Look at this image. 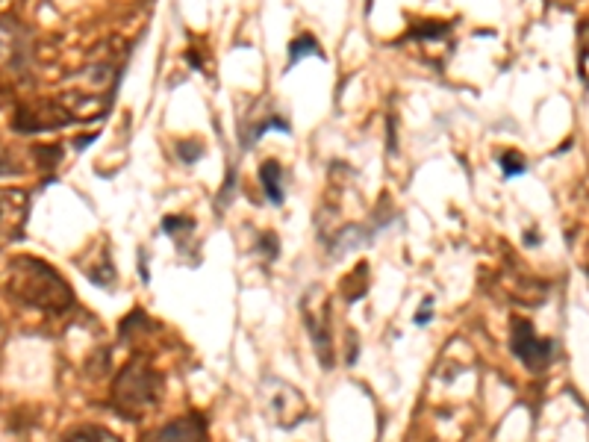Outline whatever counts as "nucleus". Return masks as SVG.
I'll use <instances>...</instances> for the list:
<instances>
[{
  "mask_svg": "<svg viewBox=\"0 0 589 442\" xmlns=\"http://www.w3.org/2000/svg\"><path fill=\"white\" fill-rule=\"evenodd\" d=\"M9 298H15L24 307L33 310H45V313H65L74 304V292L65 283V277H59L45 260L36 257H15L9 263V283H6Z\"/></svg>",
  "mask_w": 589,
  "mask_h": 442,
  "instance_id": "nucleus-1",
  "label": "nucleus"
},
{
  "mask_svg": "<svg viewBox=\"0 0 589 442\" xmlns=\"http://www.w3.org/2000/svg\"><path fill=\"white\" fill-rule=\"evenodd\" d=\"M162 398V378L148 363H127L112 384V407L118 416L139 422L145 419Z\"/></svg>",
  "mask_w": 589,
  "mask_h": 442,
  "instance_id": "nucleus-2",
  "label": "nucleus"
},
{
  "mask_svg": "<svg viewBox=\"0 0 589 442\" xmlns=\"http://www.w3.org/2000/svg\"><path fill=\"white\" fill-rule=\"evenodd\" d=\"M510 348L531 372H545L551 366V357H554V339L536 336V328L528 319H513Z\"/></svg>",
  "mask_w": 589,
  "mask_h": 442,
  "instance_id": "nucleus-3",
  "label": "nucleus"
},
{
  "mask_svg": "<svg viewBox=\"0 0 589 442\" xmlns=\"http://www.w3.org/2000/svg\"><path fill=\"white\" fill-rule=\"evenodd\" d=\"M322 292V289H319ZM316 289L304 298V322L313 333V345L322 357L324 369L333 366V339H330V304Z\"/></svg>",
  "mask_w": 589,
  "mask_h": 442,
  "instance_id": "nucleus-4",
  "label": "nucleus"
},
{
  "mask_svg": "<svg viewBox=\"0 0 589 442\" xmlns=\"http://www.w3.org/2000/svg\"><path fill=\"white\" fill-rule=\"evenodd\" d=\"M27 195L18 189H0V248L12 245L27 221Z\"/></svg>",
  "mask_w": 589,
  "mask_h": 442,
  "instance_id": "nucleus-5",
  "label": "nucleus"
},
{
  "mask_svg": "<svg viewBox=\"0 0 589 442\" xmlns=\"http://www.w3.org/2000/svg\"><path fill=\"white\" fill-rule=\"evenodd\" d=\"M142 442H207L204 434V419L198 413H186L168 425H162L160 431L148 434Z\"/></svg>",
  "mask_w": 589,
  "mask_h": 442,
  "instance_id": "nucleus-6",
  "label": "nucleus"
},
{
  "mask_svg": "<svg viewBox=\"0 0 589 442\" xmlns=\"http://www.w3.org/2000/svg\"><path fill=\"white\" fill-rule=\"evenodd\" d=\"M260 180H263V189H266V198L271 204H283V174H280V163H266L263 171H260Z\"/></svg>",
  "mask_w": 589,
  "mask_h": 442,
  "instance_id": "nucleus-7",
  "label": "nucleus"
},
{
  "mask_svg": "<svg viewBox=\"0 0 589 442\" xmlns=\"http://www.w3.org/2000/svg\"><path fill=\"white\" fill-rule=\"evenodd\" d=\"M62 442H121L112 431L107 428H98V425H86V428H77L71 434H65Z\"/></svg>",
  "mask_w": 589,
  "mask_h": 442,
  "instance_id": "nucleus-8",
  "label": "nucleus"
},
{
  "mask_svg": "<svg viewBox=\"0 0 589 442\" xmlns=\"http://www.w3.org/2000/svg\"><path fill=\"white\" fill-rule=\"evenodd\" d=\"M501 168H504L507 177H519L525 171V157L516 154V151H507V154H501Z\"/></svg>",
  "mask_w": 589,
  "mask_h": 442,
  "instance_id": "nucleus-9",
  "label": "nucleus"
},
{
  "mask_svg": "<svg viewBox=\"0 0 589 442\" xmlns=\"http://www.w3.org/2000/svg\"><path fill=\"white\" fill-rule=\"evenodd\" d=\"M304 54H319V56H322V48L316 45V39H310V36H301L298 42H292V62L304 59Z\"/></svg>",
  "mask_w": 589,
  "mask_h": 442,
  "instance_id": "nucleus-10",
  "label": "nucleus"
},
{
  "mask_svg": "<svg viewBox=\"0 0 589 442\" xmlns=\"http://www.w3.org/2000/svg\"><path fill=\"white\" fill-rule=\"evenodd\" d=\"M416 322H419V325H428L430 322V301H425V310L419 313V319H416Z\"/></svg>",
  "mask_w": 589,
  "mask_h": 442,
  "instance_id": "nucleus-11",
  "label": "nucleus"
}]
</instances>
